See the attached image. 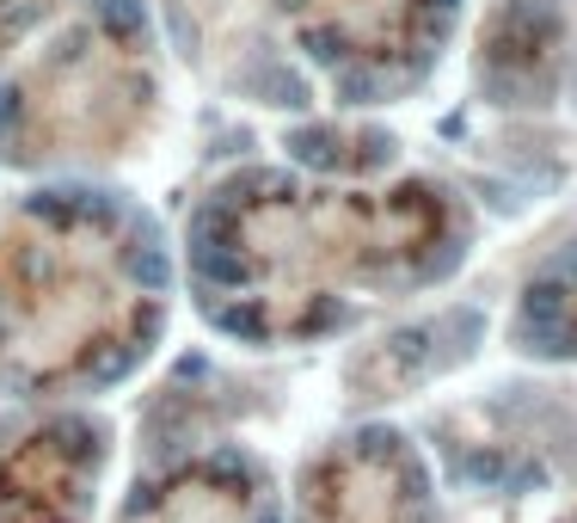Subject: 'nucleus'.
I'll list each match as a JSON object with an SVG mask.
<instances>
[{
    "instance_id": "1",
    "label": "nucleus",
    "mask_w": 577,
    "mask_h": 523,
    "mask_svg": "<svg viewBox=\"0 0 577 523\" xmlns=\"http://www.w3.org/2000/svg\"><path fill=\"white\" fill-rule=\"evenodd\" d=\"M307 517L314 523H418V481L399 456H332L307 486Z\"/></svg>"
},
{
    "instance_id": "2",
    "label": "nucleus",
    "mask_w": 577,
    "mask_h": 523,
    "mask_svg": "<svg viewBox=\"0 0 577 523\" xmlns=\"http://www.w3.org/2000/svg\"><path fill=\"white\" fill-rule=\"evenodd\" d=\"M87 517V450L68 437H31L0 469V523H80Z\"/></svg>"
},
{
    "instance_id": "3",
    "label": "nucleus",
    "mask_w": 577,
    "mask_h": 523,
    "mask_svg": "<svg viewBox=\"0 0 577 523\" xmlns=\"http://www.w3.org/2000/svg\"><path fill=\"white\" fill-rule=\"evenodd\" d=\"M148 523H252V499L240 493L234 481L191 474V481H179L154 511H148Z\"/></svg>"
}]
</instances>
